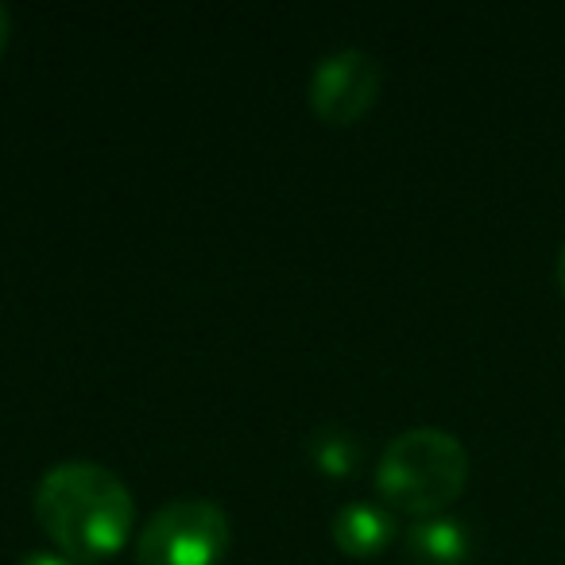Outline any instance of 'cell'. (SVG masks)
Listing matches in <instances>:
<instances>
[{
  "instance_id": "obj_1",
  "label": "cell",
  "mask_w": 565,
  "mask_h": 565,
  "mask_svg": "<svg viewBox=\"0 0 565 565\" xmlns=\"http://www.w3.org/2000/svg\"><path fill=\"white\" fill-rule=\"evenodd\" d=\"M32 508L47 539L74 562H105L128 542L136 503L128 484L97 461H58L40 477Z\"/></svg>"
},
{
  "instance_id": "obj_2",
  "label": "cell",
  "mask_w": 565,
  "mask_h": 565,
  "mask_svg": "<svg viewBox=\"0 0 565 565\" xmlns=\"http://www.w3.org/2000/svg\"><path fill=\"white\" fill-rule=\"evenodd\" d=\"M469 480V454L441 426L395 434L376 461V492L407 515H441Z\"/></svg>"
},
{
  "instance_id": "obj_3",
  "label": "cell",
  "mask_w": 565,
  "mask_h": 565,
  "mask_svg": "<svg viewBox=\"0 0 565 565\" xmlns=\"http://www.w3.org/2000/svg\"><path fill=\"white\" fill-rule=\"evenodd\" d=\"M233 546V523L225 508L202 495H182L143 523L136 557L140 565H221Z\"/></svg>"
},
{
  "instance_id": "obj_4",
  "label": "cell",
  "mask_w": 565,
  "mask_h": 565,
  "mask_svg": "<svg viewBox=\"0 0 565 565\" xmlns=\"http://www.w3.org/2000/svg\"><path fill=\"white\" fill-rule=\"evenodd\" d=\"M380 86H384V71L376 55L361 47H338L318 58L310 74V105L326 125L345 128L376 105Z\"/></svg>"
},
{
  "instance_id": "obj_5",
  "label": "cell",
  "mask_w": 565,
  "mask_h": 565,
  "mask_svg": "<svg viewBox=\"0 0 565 565\" xmlns=\"http://www.w3.org/2000/svg\"><path fill=\"white\" fill-rule=\"evenodd\" d=\"M333 542L345 550L349 557H376L392 546L395 539V519L392 511H384L380 503H345L333 515Z\"/></svg>"
},
{
  "instance_id": "obj_6",
  "label": "cell",
  "mask_w": 565,
  "mask_h": 565,
  "mask_svg": "<svg viewBox=\"0 0 565 565\" xmlns=\"http://www.w3.org/2000/svg\"><path fill=\"white\" fill-rule=\"evenodd\" d=\"M472 550V534L461 519L454 515H430L411 523L407 531V554L418 565H461Z\"/></svg>"
},
{
  "instance_id": "obj_7",
  "label": "cell",
  "mask_w": 565,
  "mask_h": 565,
  "mask_svg": "<svg viewBox=\"0 0 565 565\" xmlns=\"http://www.w3.org/2000/svg\"><path fill=\"white\" fill-rule=\"evenodd\" d=\"M307 454L326 477H349L361 465V438L349 426L326 423L307 438Z\"/></svg>"
},
{
  "instance_id": "obj_8",
  "label": "cell",
  "mask_w": 565,
  "mask_h": 565,
  "mask_svg": "<svg viewBox=\"0 0 565 565\" xmlns=\"http://www.w3.org/2000/svg\"><path fill=\"white\" fill-rule=\"evenodd\" d=\"M17 565H82V562L66 557L63 550H32V554H24Z\"/></svg>"
},
{
  "instance_id": "obj_9",
  "label": "cell",
  "mask_w": 565,
  "mask_h": 565,
  "mask_svg": "<svg viewBox=\"0 0 565 565\" xmlns=\"http://www.w3.org/2000/svg\"><path fill=\"white\" fill-rule=\"evenodd\" d=\"M9 32H12V17H9V9L0 4V55H4V47H9Z\"/></svg>"
},
{
  "instance_id": "obj_10",
  "label": "cell",
  "mask_w": 565,
  "mask_h": 565,
  "mask_svg": "<svg viewBox=\"0 0 565 565\" xmlns=\"http://www.w3.org/2000/svg\"><path fill=\"white\" fill-rule=\"evenodd\" d=\"M557 279H562V291H565V244H562V256H557Z\"/></svg>"
}]
</instances>
